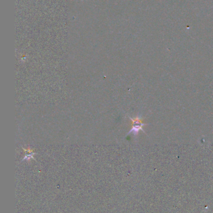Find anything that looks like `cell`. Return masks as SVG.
<instances>
[{
  "label": "cell",
  "mask_w": 213,
  "mask_h": 213,
  "mask_svg": "<svg viewBox=\"0 0 213 213\" xmlns=\"http://www.w3.org/2000/svg\"><path fill=\"white\" fill-rule=\"evenodd\" d=\"M129 119L131 120L132 123V128L129 130V132L128 133L127 135H129L131 133H133L134 136H137L138 135L140 131L143 132L145 133L144 130H143V127L147 125L148 123H145L142 122V118L140 116H136L135 118L133 119L129 116Z\"/></svg>",
  "instance_id": "cell-1"
},
{
  "label": "cell",
  "mask_w": 213,
  "mask_h": 213,
  "mask_svg": "<svg viewBox=\"0 0 213 213\" xmlns=\"http://www.w3.org/2000/svg\"><path fill=\"white\" fill-rule=\"evenodd\" d=\"M23 150L25 153V155L24 156V158L23 161L26 160V161H30L31 159H34V155H36V153L33 152V150L30 148V147L28 148H24L23 147Z\"/></svg>",
  "instance_id": "cell-2"
}]
</instances>
